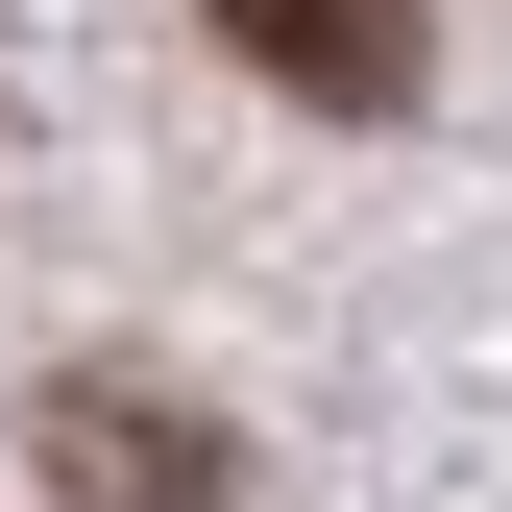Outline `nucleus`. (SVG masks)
<instances>
[{
    "mask_svg": "<svg viewBox=\"0 0 512 512\" xmlns=\"http://www.w3.org/2000/svg\"><path fill=\"white\" fill-rule=\"evenodd\" d=\"M25 464L74 488V512H220L244 464H220V415L196 391H147V366H74V391L25 415Z\"/></svg>",
    "mask_w": 512,
    "mask_h": 512,
    "instance_id": "nucleus-1",
    "label": "nucleus"
},
{
    "mask_svg": "<svg viewBox=\"0 0 512 512\" xmlns=\"http://www.w3.org/2000/svg\"><path fill=\"white\" fill-rule=\"evenodd\" d=\"M196 25H220L269 98H317V122H391V98H415V0H196Z\"/></svg>",
    "mask_w": 512,
    "mask_h": 512,
    "instance_id": "nucleus-2",
    "label": "nucleus"
}]
</instances>
